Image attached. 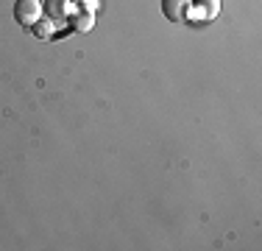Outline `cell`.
<instances>
[{"label": "cell", "instance_id": "1", "mask_svg": "<svg viewBox=\"0 0 262 251\" xmlns=\"http://www.w3.org/2000/svg\"><path fill=\"white\" fill-rule=\"evenodd\" d=\"M14 20L23 28H31L34 23L42 20V3L39 0H17L14 3Z\"/></svg>", "mask_w": 262, "mask_h": 251}, {"label": "cell", "instance_id": "2", "mask_svg": "<svg viewBox=\"0 0 262 251\" xmlns=\"http://www.w3.org/2000/svg\"><path fill=\"white\" fill-rule=\"evenodd\" d=\"M42 14H45L56 28H59V25H67V20L73 17V0H45Z\"/></svg>", "mask_w": 262, "mask_h": 251}, {"label": "cell", "instance_id": "3", "mask_svg": "<svg viewBox=\"0 0 262 251\" xmlns=\"http://www.w3.org/2000/svg\"><path fill=\"white\" fill-rule=\"evenodd\" d=\"M221 14V0H192L190 3V17L201 23H209Z\"/></svg>", "mask_w": 262, "mask_h": 251}, {"label": "cell", "instance_id": "4", "mask_svg": "<svg viewBox=\"0 0 262 251\" xmlns=\"http://www.w3.org/2000/svg\"><path fill=\"white\" fill-rule=\"evenodd\" d=\"M190 3L192 0H162V11L170 23H184L190 17Z\"/></svg>", "mask_w": 262, "mask_h": 251}, {"label": "cell", "instance_id": "5", "mask_svg": "<svg viewBox=\"0 0 262 251\" xmlns=\"http://www.w3.org/2000/svg\"><path fill=\"white\" fill-rule=\"evenodd\" d=\"M70 25H73V31H78V34H86V31L95 28V14H92V11H78V14L70 17Z\"/></svg>", "mask_w": 262, "mask_h": 251}, {"label": "cell", "instance_id": "6", "mask_svg": "<svg viewBox=\"0 0 262 251\" xmlns=\"http://www.w3.org/2000/svg\"><path fill=\"white\" fill-rule=\"evenodd\" d=\"M31 31H34V36H36V39H51V36H53V31H56V25H53V23L45 17V20H39V23H34V25H31Z\"/></svg>", "mask_w": 262, "mask_h": 251}, {"label": "cell", "instance_id": "7", "mask_svg": "<svg viewBox=\"0 0 262 251\" xmlns=\"http://www.w3.org/2000/svg\"><path fill=\"white\" fill-rule=\"evenodd\" d=\"M98 6H101V0H81V11H92L95 14Z\"/></svg>", "mask_w": 262, "mask_h": 251}, {"label": "cell", "instance_id": "8", "mask_svg": "<svg viewBox=\"0 0 262 251\" xmlns=\"http://www.w3.org/2000/svg\"><path fill=\"white\" fill-rule=\"evenodd\" d=\"M78 3H81V0H78Z\"/></svg>", "mask_w": 262, "mask_h": 251}]
</instances>
